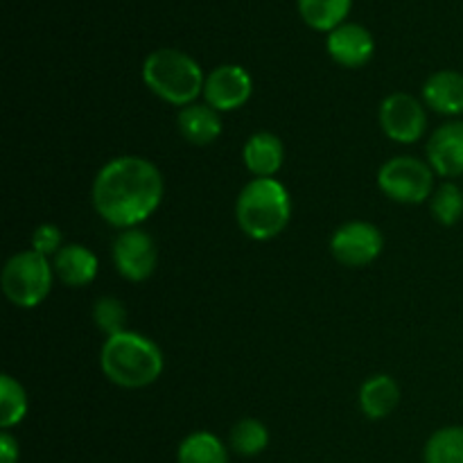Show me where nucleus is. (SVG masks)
<instances>
[{"mask_svg":"<svg viewBox=\"0 0 463 463\" xmlns=\"http://www.w3.org/2000/svg\"><path fill=\"white\" fill-rule=\"evenodd\" d=\"M30 249H34L36 253H41V256H45L52 260V258L63 249L61 231H59V226H54V224L36 226L34 233H32V247Z\"/></svg>","mask_w":463,"mask_h":463,"instance_id":"393cba45","label":"nucleus"},{"mask_svg":"<svg viewBox=\"0 0 463 463\" xmlns=\"http://www.w3.org/2000/svg\"><path fill=\"white\" fill-rule=\"evenodd\" d=\"M179 463H229V450L211 432H193L176 450Z\"/></svg>","mask_w":463,"mask_h":463,"instance_id":"6ab92c4d","label":"nucleus"},{"mask_svg":"<svg viewBox=\"0 0 463 463\" xmlns=\"http://www.w3.org/2000/svg\"><path fill=\"white\" fill-rule=\"evenodd\" d=\"M384 249L383 231L371 222H346L330 238V253L344 267H366L378 260Z\"/></svg>","mask_w":463,"mask_h":463,"instance_id":"0eeeda50","label":"nucleus"},{"mask_svg":"<svg viewBox=\"0 0 463 463\" xmlns=\"http://www.w3.org/2000/svg\"><path fill=\"white\" fill-rule=\"evenodd\" d=\"M163 351L149 337L125 330L107 337L99 351V369L104 378L122 389H145L163 373Z\"/></svg>","mask_w":463,"mask_h":463,"instance_id":"f03ea898","label":"nucleus"},{"mask_svg":"<svg viewBox=\"0 0 463 463\" xmlns=\"http://www.w3.org/2000/svg\"><path fill=\"white\" fill-rule=\"evenodd\" d=\"M328 54L335 63L344 68H362L373 59V34L360 23H344L335 27L326 41Z\"/></svg>","mask_w":463,"mask_h":463,"instance_id":"f8f14e48","label":"nucleus"},{"mask_svg":"<svg viewBox=\"0 0 463 463\" xmlns=\"http://www.w3.org/2000/svg\"><path fill=\"white\" fill-rule=\"evenodd\" d=\"M27 410H30V401H27L23 384L9 373H5L0 378V428L5 432L16 428L27 416Z\"/></svg>","mask_w":463,"mask_h":463,"instance_id":"aec40b11","label":"nucleus"},{"mask_svg":"<svg viewBox=\"0 0 463 463\" xmlns=\"http://www.w3.org/2000/svg\"><path fill=\"white\" fill-rule=\"evenodd\" d=\"M353 0H298V14L317 32H333L346 23Z\"/></svg>","mask_w":463,"mask_h":463,"instance_id":"a211bd4d","label":"nucleus"},{"mask_svg":"<svg viewBox=\"0 0 463 463\" xmlns=\"http://www.w3.org/2000/svg\"><path fill=\"white\" fill-rule=\"evenodd\" d=\"M176 125L185 143L197 145V147L215 143L222 134V116L206 102H194L181 109Z\"/></svg>","mask_w":463,"mask_h":463,"instance_id":"dca6fc26","label":"nucleus"},{"mask_svg":"<svg viewBox=\"0 0 463 463\" xmlns=\"http://www.w3.org/2000/svg\"><path fill=\"white\" fill-rule=\"evenodd\" d=\"M253 80L238 63H224L206 75L203 84V102L217 113L238 111L251 99Z\"/></svg>","mask_w":463,"mask_h":463,"instance_id":"9d476101","label":"nucleus"},{"mask_svg":"<svg viewBox=\"0 0 463 463\" xmlns=\"http://www.w3.org/2000/svg\"><path fill=\"white\" fill-rule=\"evenodd\" d=\"M235 220L240 231L256 242L274 240L292 220V197L279 179H251L238 194Z\"/></svg>","mask_w":463,"mask_h":463,"instance_id":"7ed1b4c3","label":"nucleus"},{"mask_svg":"<svg viewBox=\"0 0 463 463\" xmlns=\"http://www.w3.org/2000/svg\"><path fill=\"white\" fill-rule=\"evenodd\" d=\"M93 321L107 337L125 333L127 326V310L125 303L116 297H102L93 306Z\"/></svg>","mask_w":463,"mask_h":463,"instance_id":"b1692460","label":"nucleus"},{"mask_svg":"<svg viewBox=\"0 0 463 463\" xmlns=\"http://www.w3.org/2000/svg\"><path fill=\"white\" fill-rule=\"evenodd\" d=\"M380 127L393 143L411 145L423 138L428 129V113L420 99L410 93H392L380 104Z\"/></svg>","mask_w":463,"mask_h":463,"instance_id":"1a4fd4ad","label":"nucleus"},{"mask_svg":"<svg viewBox=\"0 0 463 463\" xmlns=\"http://www.w3.org/2000/svg\"><path fill=\"white\" fill-rule=\"evenodd\" d=\"M437 172L428 161L416 156H393L378 170V188L392 202L398 203H423L430 202Z\"/></svg>","mask_w":463,"mask_h":463,"instance_id":"423d86ee","label":"nucleus"},{"mask_svg":"<svg viewBox=\"0 0 463 463\" xmlns=\"http://www.w3.org/2000/svg\"><path fill=\"white\" fill-rule=\"evenodd\" d=\"M54 269L52 260L34 249L18 251L5 262L3 274H0V285L9 301L23 310L41 306L50 297L52 289Z\"/></svg>","mask_w":463,"mask_h":463,"instance_id":"39448f33","label":"nucleus"},{"mask_svg":"<svg viewBox=\"0 0 463 463\" xmlns=\"http://www.w3.org/2000/svg\"><path fill=\"white\" fill-rule=\"evenodd\" d=\"M113 265L122 279L131 283H143L156 271L158 265V247L149 233H145L140 226L125 229L113 240Z\"/></svg>","mask_w":463,"mask_h":463,"instance_id":"6e6552de","label":"nucleus"},{"mask_svg":"<svg viewBox=\"0 0 463 463\" xmlns=\"http://www.w3.org/2000/svg\"><path fill=\"white\" fill-rule=\"evenodd\" d=\"M21 457V448L18 441L9 432L0 434V463H18Z\"/></svg>","mask_w":463,"mask_h":463,"instance_id":"a878e982","label":"nucleus"},{"mask_svg":"<svg viewBox=\"0 0 463 463\" xmlns=\"http://www.w3.org/2000/svg\"><path fill=\"white\" fill-rule=\"evenodd\" d=\"M425 463H463V428L448 425L437 430L425 443Z\"/></svg>","mask_w":463,"mask_h":463,"instance_id":"412c9836","label":"nucleus"},{"mask_svg":"<svg viewBox=\"0 0 463 463\" xmlns=\"http://www.w3.org/2000/svg\"><path fill=\"white\" fill-rule=\"evenodd\" d=\"M425 107L441 116H463V72L439 71L423 86Z\"/></svg>","mask_w":463,"mask_h":463,"instance_id":"2eb2a0df","label":"nucleus"},{"mask_svg":"<svg viewBox=\"0 0 463 463\" xmlns=\"http://www.w3.org/2000/svg\"><path fill=\"white\" fill-rule=\"evenodd\" d=\"M229 446L240 457H256L269 446V430L260 420L242 419L231 428Z\"/></svg>","mask_w":463,"mask_h":463,"instance_id":"4be33fe9","label":"nucleus"},{"mask_svg":"<svg viewBox=\"0 0 463 463\" xmlns=\"http://www.w3.org/2000/svg\"><path fill=\"white\" fill-rule=\"evenodd\" d=\"M242 161L256 179H271L283 167V140L276 134H271V131H258V134L249 136L242 149Z\"/></svg>","mask_w":463,"mask_h":463,"instance_id":"4468645a","label":"nucleus"},{"mask_svg":"<svg viewBox=\"0 0 463 463\" xmlns=\"http://www.w3.org/2000/svg\"><path fill=\"white\" fill-rule=\"evenodd\" d=\"M428 203L430 213L441 226H455L463 217V190L452 181L437 185Z\"/></svg>","mask_w":463,"mask_h":463,"instance_id":"5701e85b","label":"nucleus"},{"mask_svg":"<svg viewBox=\"0 0 463 463\" xmlns=\"http://www.w3.org/2000/svg\"><path fill=\"white\" fill-rule=\"evenodd\" d=\"M52 269L66 288H86L98 276L99 260L84 244H63L61 251L52 258Z\"/></svg>","mask_w":463,"mask_h":463,"instance_id":"ddd939ff","label":"nucleus"},{"mask_svg":"<svg viewBox=\"0 0 463 463\" xmlns=\"http://www.w3.org/2000/svg\"><path fill=\"white\" fill-rule=\"evenodd\" d=\"M165 194L161 170L149 158L127 154L104 163L95 175L90 202L116 229H136L156 213Z\"/></svg>","mask_w":463,"mask_h":463,"instance_id":"f257e3e1","label":"nucleus"},{"mask_svg":"<svg viewBox=\"0 0 463 463\" xmlns=\"http://www.w3.org/2000/svg\"><path fill=\"white\" fill-rule=\"evenodd\" d=\"M143 81L163 102L184 109L203 95L206 75L190 54L161 48L149 52L143 61Z\"/></svg>","mask_w":463,"mask_h":463,"instance_id":"20e7f679","label":"nucleus"},{"mask_svg":"<svg viewBox=\"0 0 463 463\" xmlns=\"http://www.w3.org/2000/svg\"><path fill=\"white\" fill-rule=\"evenodd\" d=\"M401 402V387L392 375H371L360 387V410L366 419L383 420Z\"/></svg>","mask_w":463,"mask_h":463,"instance_id":"f3484780","label":"nucleus"},{"mask_svg":"<svg viewBox=\"0 0 463 463\" xmlns=\"http://www.w3.org/2000/svg\"><path fill=\"white\" fill-rule=\"evenodd\" d=\"M428 163L437 176L457 179L463 175V120L443 122L428 140Z\"/></svg>","mask_w":463,"mask_h":463,"instance_id":"9b49d317","label":"nucleus"}]
</instances>
